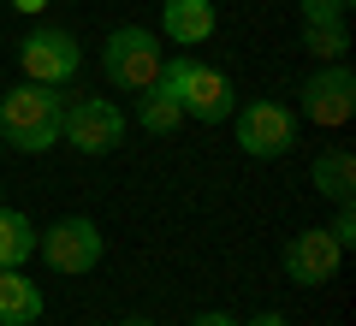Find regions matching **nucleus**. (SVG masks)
Here are the masks:
<instances>
[{
    "label": "nucleus",
    "instance_id": "nucleus-17",
    "mask_svg": "<svg viewBox=\"0 0 356 326\" xmlns=\"http://www.w3.org/2000/svg\"><path fill=\"white\" fill-rule=\"evenodd\" d=\"M332 243H339V250H350V243H356V202H344V208H339V220H332Z\"/></svg>",
    "mask_w": 356,
    "mask_h": 326
},
{
    "label": "nucleus",
    "instance_id": "nucleus-16",
    "mask_svg": "<svg viewBox=\"0 0 356 326\" xmlns=\"http://www.w3.org/2000/svg\"><path fill=\"white\" fill-rule=\"evenodd\" d=\"M350 13V0H303V18L309 24H339Z\"/></svg>",
    "mask_w": 356,
    "mask_h": 326
},
{
    "label": "nucleus",
    "instance_id": "nucleus-15",
    "mask_svg": "<svg viewBox=\"0 0 356 326\" xmlns=\"http://www.w3.org/2000/svg\"><path fill=\"white\" fill-rule=\"evenodd\" d=\"M344 24H309V54L315 60H344Z\"/></svg>",
    "mask_w": 356,
    "mask_h": 326
},
{
    "label": "nucleus",
    "instance_id": "nucleus-13",
    "mask_svg": "<svg viewBox=\"0 0 356 326\" xmlns=\"http://www.w3.org/2000/svg\"><path fill=\"white\" fill-rule=\"evenodd\" d=\"M30 255H36V226L24 213L0 208V267H24Z\"/></svg>",
    "mask_w": 356,
    "mask_h": 326
},
{
    "label": "nucleus",
    "instance_id": "nucleus-14",
    "mask_svg": "<svg viewBox=\"0 0 356 326\" xmlns=\"http://www.w3.org/2000/svg\"><path fill=\"white\" fill-rule=\"evenodd\" d=\"M178 101L161 95V89H143V107H137V125L149 131V137H166V131H178Z\"/></svg>",
    "mask_w": 356,
    "mask_h": 326
},
{
    "label": "nucleus",
    "instance_id": "nucleus-20",
    "mask_svg": "<svg viewBox=\"0 0 356 326\" xmlns=\"http://www.w3.org/2000/svg\"><path fill=\"white\" fill-rule=\"evenodd\" d=\"M250 326H285V320H280V314H261V320H250Z\"/></svg>",
    "mask_w": 356,
    "mask_h": 326
},
{
    "label": "nucleus",
    "instance_id": "nucleus-2",
    "mask_svg": "<svg viewBox=\"0 0 356 326\" xmlns=\"http://www.w3.org/2000/svg\"><path fill=\"white\" fill-rule=\"evenodd\" d=\"M161 60H166L161 36H154V30H137V24H131V30H113V36H107V48H102L107 83L131 89V95L154 89V77H161Z\"/></svg>",
    "mask_w": 356,
    "mask_h": 326
},
{
    "label": "nucleus",
    "instance_id": "nucleus-18",
    "mask_svg": "<svg viewBox=\"0 0 356 326\" xmlns=\"http://www.w3.org/2000/svg\"><path fill=\"white\" fill-rule=\"evenodd\" d=\"M191 326H238V320H232V314H196Z\"/></svg>",
    "mask_w": 356,
    "mask_h": 326
},
{
    "label": "nucleus",
    "instance_id": "nucleus-6",
    "mask_svg": "<svg viewBox=\"0 0 356 326\" xmlns=\"http://www.w3.org/2000/svg\"><path fill=\"white\" fill-rule=\"evenodd\" d=\"M291 142H297L291 107H280V101H250V107H238V149L243 154L273 161V154H291Z\"/></svg>",
    "mask_w": 356,
    "mask_h": 326
},
{
    "label": "nucleus",
    "instance_id": "nucleus-3",
    "mask_svg": "<svg viewBox=\"0 0 356 326\" xmlns=\"http://www.w3.org/2000/svg\"><path fill=\"white\" fill-rule=\"evenodd\" d=\"M60 137L72 142L77 154H113L125 142V113H119L113 101L89 95V101H65L60 113Z\"/></svg>",
    "mask_w": 356,
    "mask_h": 326
},
{
    "label": "nucleus",
    "instance_id": "nucleus-21",
    "mask_svg": "<svg viewBox=\"0 0 356 326\" xmlns=\"http://www.w3.org/2000/svg\"><path fill=\"white\" fill-rule=\"evenodd\" d=\"M125 326H149V320H125Z\"/></svg>",
    "mask_w": 356,
    "mask_h": 326
},
{
    "label": "nucleus",
    "instance_id": "nucleus-10",
    "mask_svg": "<svg viewBox=\"0 0 356 326\" xmlns=\"http://www.w3.org/2000/svg\"><path fill=\"white\" fill-rule=\"evenodd\" d=\"M161 30L178 48H196V42L214 36V0H166L161 6Z\"/></svg>",
    "mask_w": 356,
    "mask_h": 326
},
{
    "label": "nucleus",
    "instance_id": "nucleus-22",
    "mask_svg": "<svg viewBox=\"0 0 356 326\" xmlns=\"http://www.w3.org/2000/svg\"><path fill=\"white\" fill-rule=\"evenodd\" d=\"M0 149H6V142H0Z\"/></svg>",
    "mask_w": 356,
    "mask_h": 326
},
{
    "label": "nucleus",
    "instance_id": "nucleus-19",
    "mask_svg": "<svg viewBox=\"0 0 356 326\" xmlns=\"http://www.w3.org/2000/svg\"><path fill=\"white\" fill-rule=\"evenodd\" d=\"M18 13H42V6H48V0H13Z\"/></svg>",
    "mask_w": 356,
    "mask_h": 326
},
{
    "label": "nucleus",
    "instance_id": "nucleus-1",
    "mask_svg": "<svg viewBox=\"0 0 356 326\" xmlns=\"http://www.w3.org/2000/svg\"><path fill=\"white\" fill-rule=\"evenodd\" d=\"M60 113H65V95L48 83H18L0 95V142L18 154H42L60 142Z\"/></svg>",
    "mask_w": 356,
    "mask_h": 326
},
{
    "label": "nucleus",
    "instance_id": "nucleus-11",
    "mask_svg": "<svg viewBox=\"0 0 356 326\" xmlns=\"http://www.w3.org/2000/svg\"><path fill=\"white\" fill-rule=\"evenodd\" d=\"M42 291L36 279H24L18 267H0V326H36Z\"/></svg>",
    "mask_w": 356,
    "mask_h": 326
},
{
    "label": "nucleus",
    "instance_id": "nucleus-12",
    "mask_svg": "<svg viewBox=\"0 0 356 326\" xmlns=\"http://www.w3.org/2000/svg\"><path fill=\"white\" fill-rule=\"evenodd\" d=\"M315 190L327 202H339V208H344V202H356V154L350 149H327L315 161Z\"/></svg>",
    "mask_w": 356,
    "mask_h": 326
},
{
    "label": "nucleus",
    "instance_id": "nucleus-8",
    "mask_svg": "<svg viewBox=\"0 0 356 326\" xmlns=\"http://www.w3.org/2000/svg\"><path fill=\"white\" fill-rule=\"evenodd\" d=\"M178 113L202 119V125H220V119L232 113V83H226V72H220V65L191 60V65H184V83H178Z\"/></svg>",
    "mask_w": 356,
    "mask_h": 326
},
{
    "label": "nucleus",
    "instance_id": "nucleus-4",
    "mask_svg": "<svg viewBox=\"0 0 356 326\" xmlns=\"http://www.w3.org/2000/svg\"><path fill=\"white\" fill-rule=\"evenodd\" d=\"M36 250H42V261H48L54 273H89V267L102 261V231H95V220H83V213H65L48 231H36Z\"/></svg>",
    "mask_w": 356,
    "mask_h": 326
},
{
    "label": "nucleus",
    "instance_id": "nucleus-7",
    "mask_svg": "<svg viewBox=\"0 0 356 326\" xmlns=\"http://www.w3.org/2000/svg\"><path fill=\"white\" fill-rule=\"evenodd\" d=\"M303 113L315 119V125H327V131L350 125V113H356V77H350V65H327V72L309 77V83H303Z\"/></svg>",
    "mask_w": 356,
    "mask_h": 326
},
{
    "label": "nucleus",
    "instance_id": "nucleus-9",
    "mask_svg": "<svg viewBox=\"0 0 356 326\" xmlns=\"http://www.w3.org/2000/svg\"><path fill=\"white\" fill-rule=\"evenodd\" d=\"M344 250L332 243V231H297L291 243H285V273H291V285H327L332 273H339Z\"/></svg>",
    "mask_w": 356,
    "mask_h": 326
},
{
    "label": "nucleus",
    "instance_id": "nucleus-5",
    "mask_svg": "<svg viewBox=\"0 0 356 326\" xmlns=\"http://www.w3.org/2000/svg\"><path fill=\"white\" fill-rule=\"evenodd\" d=\"M18 65H24L30 83L65 89L77 77V65H83V54H77V42L65 36V30H30V36L18 42Z\"/></svg>",
    "mask_w": 356,
    "mask_h": 326
}]
</instances>
